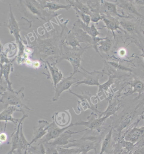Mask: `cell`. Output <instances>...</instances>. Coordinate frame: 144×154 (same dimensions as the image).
<instances>
[{
	"label": "cell",
	"instance_id": "cell-8",
	"mask_svg": "<svg viewBox=\"0 0 144 154\" xmlns=\"http://www.w3.org/2000/svg\"><path fill=\"white\" fill-rule=\"evenodd\" d=\"M76 78L72 75L66 78H63L54 88L55 94L52 99L54 102L57 101L59 97L63 91L69 90L72 85L76 84L77 82Z\"/></svg>",
	"mask_w": 144,
	"mask_h": 154
},
{
	"label": "cell",
	"instance_id": "cell-3",
	"mask_svg": "<svg viewBox=\"0 0 144 154\" xmlns=\"http://www.w3.org/2000/svg\"><path fill=\"white\" fill-rule=\"evenodd\" d=\"M0 94L2 96L0 102L4 104L6 107L9 106H14L17 107L24 112V111L23 108L31 110L28 107L22 103V100L24 96L23 94L19 96L18 93L14 92L13 91H5L3 93H0Z\"/></svg>",
	"mask_w": 144,
	"mask_h": 154
},
{
	"label": "cell",
	"instance_id": "cell-20",
	"mask_svg": "<svg viewBox=\"0 0 144 154\" xmlns=\"http://www.w3.org/2000/svg\"><path fill=\"white\" fill-rule=\"evenodd\" d=\"M47 63L51 74L52 79L55 88L57 84L63 79V74L60 69L56 66V63H53L51 64L48 62H47Z\"/></svg>",
	"mask_w": 144,
	"mask_h": 154
},
{
	"label": "cell",
	"instance_id": "cell-2",
	"mask_svg": "<svg viewBox=\"0 0 144 154\" xmlns=\"http://www.w3.org/2000/svg\"><path fill=\"white\" fill-rule=\"evenodd\" d=\"M100 138L94 136H84L79 139L69 140V144L64 148H78L81 150L82 153L87 154L88 152L92 150L96 149V144L99 141Z\"/></svg>",
	"mask_w": 144,
	"mask_h": 154
},
{
	"label": "cell",
	"instance_id": "cell-13",
	"mask_svg": "<svg viewBox=\"0 0 144 154\" xmlns=\"http://www.w3.org/2000/svg\"><path fill=\"white\" fill-rule=\"evenodd\" d=\"M52 39L43 40L40 42L39 51L41 53L46 57H51L58 53V50L57 46L54 45V42Z\"/></svg>",
	"mask_w": 144,
	"mask_h": 154
},
{
	"label": "cell",
	"instance_id": "cell-17",
	"mask_svg": "<svg viewBox=\"0 0 144 154\" xmlns=\"http://www.w3.org/2000/svg\"><path fill=\"white\" fill-rule=\"evenodd\" d=\"M30 146V142L27 140L23 132L22 123L21 125L18 147L14 154H27L28 149Z\"/></svg>",
	"mask_w": 144,
	"mask_h": 154
},
{
	"label": "cell",
	"instance_id": "cell-25",
	"mask_svg": "<svg viewBox=\"0 0 144 154\" xmlns=\"http://www.w3.org/2000/svg\"><path fill=\"white\" fill-rule=\"evenodd\" d=\"M64 43L66 45H69L72 47V48L77 49L78 48H82L80 43L76 39V37L72 31H70L68 33L67 36L64 40Z\"/></svg>",
	"mask_w": 144,
	"mask_h": 154
},
{
	"label": "cell",
	"instance_id": "cell-27",
	"mask_svg": "<svg viewBox=\"0 0 144 154\" xmlns=\"http://www.w3.org/2000/svg\"><path fill=\"white\" fill-rule=\"evenodd\" d=\"M111 45V42L107 37H106L105 39L98 42V51L99 50L100 51L107 53L110 50Z\"/></svg>",
	"mask_w": 144,
	"mask_h": 154
},
{
	"label": "cell",
	"instance_id": "cell-26",
	"mask_svg": "<svg viewBox=\"0 0 144 154\" xmlns=\"http://www.w3.org/2000/svg\"><path fill=\"white\" fill-rule=\"evenodd\" d=\"M67 2H68L69 4L72 6V7H75L81 12L88 15H90L91 11L89 7L82 2H81V1L76 0V1H68Z\"/></svg>",
	"mask_w": 144,
	"mask_h": 154
},
{
	"label": "cell",
	"instance_id": "cell-6",
	"mask_svg": "<svg viewBox=\"0 0 144 154\" xmlns=\"http://www.w3.org/2000/svg\"><path fill=\"white\" fill-rule=\"evenodd\" d=\"M97 116L95 112H93L91 115L89 116L88 121L84 122L82 120H80L73 123L74 125H84L88 128L87 129L92 130L100 129L101 126L104 122L108 118L107 116H104L103 117L96 118Z\"/></svg>",
	"mask_w": 144,
	"mask_h": 154
},
{
	"label": "cell",
	"instance_id": "cell-35",
	"mask_svg": "<svg viewBox=\"0 0 144 154\" xmlns=\"http://www.w3.org/2000/svg\"><path fill=\"white\" fill-rule=\"evenodd\" d=\"M137 144H134L129 142V141H126L124 139V140L122 141V145L123 147L125 149L127 150L128 152H130L135 147Z\"/></svg>",
	"mask_w": 144,
	"mask_h": 154
},
{
	"label": "cell",
	"instance_id": "cell-23",
	"mask_svg": "<svg viewBox=\"0 0 144 154\" xmlns=\"http://www.w3.org/2000/svg\"><path fill=\"white\" fill-rule=\"evenodd\" d=\"M43 9L47 8L49 11L54 12L57 10L60 9H65L66 10H69L72 7V6L70 4L67 5H63L60 3H57L56 2H43V4L42 5Z\"/></svg>",
	"mask_w": 144,
	"mask_h": 154
},
{
	"label": "cell",
	"instance_id": "cell-29",
	"mask_svg": "<svg viewBox=\"0 0 144 154\" xmlns=\"http://www.w3.org/2000/svg\"><path fill=\"white\" fill-rule=\"evenodd\" d=\"M113 128H111L108 134H107L105 138L102 141V145L99 154H102L104 152L106 151L107 150L109 147L110 145L112 135L113 134Z\"/></svg>",
	"mask_w": 144,
	"mask_h": 154
},
{
	"label": "cell",
	"instance_id": "cell-36",
	"mask_svg": "<svg viewBox=\"0 0 144 154\" xmlns=\"http://www.w3.org/2000/svg\"><path fill=\"white\" fill-rule=\"evenodd\" d=\"M110 63V65L114 67V68L117 69H119V70H123V71H126L132 72V70L130 69L127 68L126 66H122V65H119L116 62H109Z\"/></svg>",
	"mask_w": 144,
	"mask_h": 154
},
{
	"label": "cell",
	"instance_id": "cell-41",
	"mask_svg": "<svg viewBox=\"0 0 144 154\" xmlns=\"http://www.w3.org/2000/svg\"><path fill=\"white\" fill-rule=\"evenodd\" d=\"M141 119H144V113H143V114H142L141 117Z\"/></svg>",
	"mask_w": 144,
	"mask_h": 154
},
{
	"label": "cell",
	"instance_id": "cell-37",
	"mask_svg": "<svg viewBox=\"0 0 144 154\" xmlns=\"http://www.w3.org/2000/svg\"><path fill=\"white\" fill-rule=\"evenodd\" d=\"M8 140V136L5 132L0 133V145L6 143Z\"/></svg>",
	"mask_w": 144,
	"mask_h": 154
},
{
	"label": "cell",
	"instance_id": "cell-9",
	"mask_svg": "<svg viewBox=\"0 0 144 154\" xmlns=\"http://www.w3.org/2000/svg\"><path fill=\"white\" fill-rule=\"evenodd\" d=\"M100 6V13L104 15H110L113 17L118 18H129V16H126L121 15L118 13L117 9V5L112 2H107V1H101Z\"/></svg>",
	"mask_w": 144,
	"mask_h": 154
},
{
	"label": "cell",
	"instance_id": "cell-12",
	"mask_svg": "<svg viewBox=\"0 0 144 154\" xmlns=\"http://www.w3.org/2000/svg\"><path fill=\"white\" fill-rule=\"evenodd\" d=\"M49 123L45 120H40L38 122V124L37 126L34 127V135L30 145L34 142H36L40 140L47 133V127Z\"/></svg>",
	"mask_w": 144,
	"mask_h": 154
},
{
	"label": "cell",
	"instance_id": "cell-43",
	"mask_svg": "<svg viewBox=\"0 0 144 154\" xmlns=\"http://www.w3.org/2000/svg\"><path fill=\"white\" fill-rule=\"evenodd\" d=\"M144 113V110H143V113Z\"/></svg>",
	"mask_w": 144,
	"mask_h": 154
},
{
	"label": "cell",
	"instance_id": "cell-38",
	"mask_svg": "<svg viewBox=\"0 0 144 154\" xmlns=\"http://www.w3.org/2000/svg\"><path fill=\"white\" fill-rule=\"evenodd\" d=\"M132 154H144V145L138 149Z\"/></svg>",
	"mask_w": 144,
	"mask_h": 154
},
{
	"label": "cell",
	"instance_id": "cell-10",
	"mask_svg": "<svg viewBox=\"0 0 144 154\" xmlns=\"http://www.w3.org/2000/svg\"><path fill=\"white\" fill-rule=\"evenodd\" d=\"M144 138V126L140 128L134 127L125 135L124 139L126 141L137 144Z\"/></svg>",
	"mask_w": 144,
	"mask_h": 154
},
{
	"label": "cell",
	"instance_id": "cell-22",
	"mask_svg": "<svg viewBox=\"0 0 144 154\" xmlns=\"http://www.w3.org/2000/svg\"><path fill=\"white\" fill-rule=\"evenodd\" d=\"M135 111H128L121 117L119 127L120 133L132 121L135 116Z\"/></svg>",
	"mask_w": 144,
	"mask_h": 154
},
{
	"label": "cell",
	"instance_id": "cell-40",
	"mask_svg": "<svg viewBox=\"0 0 144 154\" xmlns=\"http://www.w3.org/2000/svg\"><path fill=\"white\" fill-rule=\"evenodd\" d=\"M142 52H143V53H142V54H141L140 56L143 57L144 60V51L143 50H142Z\"/></svg>",
	"mask_w": 144,
	"mask_h": 154
},
{
	"label": "cell",
	"instance_id": "cell-33",
	"mask_svg": "<svg viewBox=\"0 0 144 154\" xmlns=\"http://www.w3.org/2000/svg\"><path fill=\"white\" fill-rule=\"evenodd\" d=\"M45 149V154H59L57 149V146L51 145L49 142L43 144Z\"/></svg>",
	"mask_w": 144,
	"mask_h": 154
},
{
	"label": "cell",
	"instance_id": "cell-4",
	"mask_svg": "<svg viewBox=\"0 0 144 154\" xmlns=\"http://www.w3.org/2000/svg\"><path fill=\"white\" fill-rule=\"evenodd\" d=\"M71 31L74 34L79 43L83 42L89 44L91 48L95 49V51L99 54V51L98 49V42L105 39V38L92 37L75 24Z\"/></svg>",
	"mask_w": 144,
	"mask_h": 154
},
{
	"label": "cell",
	"instance_id": "cell-44",
	"mask_svg": "<svg viewBox=\"0 0 144 154\" xmlns=\"http://www.w3.org/2000/svg\"><path fill=\"white\" fill-rule=\"evenodd\" d=\"M82 154V153H81V154Z\"/></svg>",
	"mask_w": 144,
	"mask_h": 154
},
{
	"label": "cell",
	"instance_id": "cell-16",
	"mask_svg": "<svg viewBox=\"0 0 144 154\" xmlns=\"http://www.w3.org/2000/svg\"><path fill=\"white\" fill-rule=\"evenodd\" d=\"M102 20L104 22L107 28L110 30L112 32L113 34L114 35V31L117 30H120L123 32L125 31L120 27L119 18L113 17L110 15H104L101 14Z\"/></svg>",
	"mask_w": 144,
	"mask_h": 154
},
{
	"label": "cell",
	"instance_id": "cell-14",
	"mask_svg": "<svg viewBox=\"0 0 144 154\" xmlns=\"http://www.w3.org/2000/svg\"><path fill=\"white\" fill-rule=\"evenodd\" d=\"M20 111L22 112L23 114H25L24 112H23L22 110L19 109L17 107L14 106H9L6 107V109L0 113V121H4L6 123L10 121L15 125L18 124L19 123L21 120L22 118L20 119H16L12 116V114L14 111Z\"/></svg>",
	"mask_w": 144,
	"mask_h": 154
},
{
	"label": "cell",
	"instance_id": "cell-24",
	"mask_svg": "<svg viewBox=\"0 0 144 154\" xmlns=\"http://www.w3.org/2000/svg\"><path fill=\"white\" fill-rule=\"evenodd\" d=\"M131 91H129L126 94V95H130L134 93H138V97L139 98L141 94L144 92V83L140 80L135 79L131 82Z\"/></svg>",
	"mask_w": 144,
	"mask_h": 154
},
{
	"label": "cell",
	"instance_id": "cell-39",
	"mask_svg": "<svg viewBox=\"0 0 144 154\" xmlns=\"http://www.w3.org/2000/svg\"><path fill=\"white\" fill-rule=\"evenodd\" d=\"M133 2L134 3L140 6H144V0H135Z\"/></svg>",
	"mask_w": 144,
	"mask_h": 154
},
{
	"label": "cell",
	"instance_id": "cell-15",
	"mask_svg": "<svg viewBox=\"0 0 144 154\" xmlns=\"http://www.w3.org/2000/svg\"><path fill=\"white\" fill-rule=\"evenodd\" d=\"M87 129H86L83 130V131L77 132L72 131L70 130H66L60 134L57 138L54 139L53 141L49 142L51 145L54 146H65L69 144V140H70L69 139L71 138L72 135L84 132V131H87Z\"/></svg>",
	"mask_w": 144,
	"mask_h": 154
},
{
	"label": "cell",
	"instance_id": "cell-7",
	"mask_svg": "<svg viewBox=\"0 0 144 154\" xmlns=\"http://www.w3.org/2000/svg\"><path fill=\"white\" fill-rule=\"evenodd\" d=\"M80 68L83 71V72L81 73L83 74L84 79L82 81H77L75 86H77L82 84H85L89 86H100L99 79L102 76L103 72L97 71L89 72L81 66Z\"/></svg>",
	"mask_w": 144,
	"mask_h": 154
},
{
	"label": "cell",
	"instance_id": "cell-42",
	"mask_svg": "<svg viewBox=\"0 0 144 154\" xmlns=\"http://www.w3.org/2000/svg\"><path fill=\"white\" fill-rule=\"evenodd\" d=\"M95 154H97V151H96V149L95 150Z\"/></svg>",
	"mask_w": 144,
	"mask_h": 154
},
{
	"label": "cell",
	"instance_id": "cell-18",
	"mask_svg": "<svg viewBox=\"0 0 144 154\" xmlns=\"http://www.w3.org/2000/svg\"><path fill=\"white\" fill-rule=\"evenodd\" d=\"M28 117V115L23 114V116L21 120L19 123L17 125V129L16 131L12 135V139H11V150L7 153V154H13L15 151H16L18 147L19 140V132H20V128L21 125L23 123V122L25 119Z\"/></svg>",
	"mask_w": 144,
	"mask_h": 154
},
{
	"label": "cell",
	"instance_id": "cell-34",
	"mask_svg": "<svg viewBox=\"0 0 144 154\" xmlns=\"http://www.w3.org/2000/svg\"><path fill=\"white\" fill-rule=\"evenodd\" d=\"M13 19L14 18H13V17H12L10 22H9V28L11 32H12L14 35L17 37L19 34L18 28L17 26V24Z\"/></svg>",
	"mask_w": 144,
	"mask_h": 154
},
{
	"label": "cell",
	"instance_id": "cell-19",
	"mask_svg": "<svg viewBox=\"0 0 144 154\" xmlns=\"http://www.w3.org/2000/svg\"><path fill=\"white\" fill-rule=\"evenodd\" d=\"M74 24L92 37H97L98 35L100 34V33L98 31V29L93 23L90 27L85 24L80 19H78V20Z\"/></svg>",
	"mask_w": 144,
	"mask_h": 154
},
{
	"label": "cell",
	"instance_id": "cell-1",
	"mask_svg": "<svg viewBox=\"0 0 144 154\" xmlns=\"http://www.w3.org/2000/svg\"><path fill=\"white\" fill-rule=\"evenodd\" d=\"M91 48L90 45L85 48H78L77 49L70 48L65 44L63 45L60 57L57 61L59 63L62 60L65 59L68 60L71 63L73 68V73L72 74L74 75L75 74L79 72V68L81 67V61H82V55L86 50Z\"/></svg>",
	"mask_w": 144,
	"mask_h": 154
},
{
	"label": "cell",
	"instance_id": "cell-32",
	"mask_svg": "<svg viewBox=\"0 0 144 154\" xmlns=\"http://www.w3.org/2000/svg\"><path fill=\"white\" fill-rule=\"evenodd\" d=\"M116 78V77L115 75H112L110 76L108 81H107L106 83L102 84V85H100V86H99V88L98 92H99V91H102V90L107 91V90H108V88H109V87L111 86L112 84H113V83L114 79H115Z\"/></svg>",
	"mask_w": 144,
	"mask_h": 154
},
{
	"label": "cell",
	"instance_id": "cell-21",
	"mask_svg": "<svg viewBox=\"0 0 144 154\" xmlns=\"http://www.w3.org/2000/svg\"><path fill=\"white\" fill-rule=\"evenodd\" d=\"M118 4V6L124 11L130 14H133L138 17H143V15L140 14L138 11L137 9L135 8V6L134 5L131 1H121Z\"/></svg>",
	"mask_w": 144,
	"mask_h": 154
},
{
	"label": "cell",
	"instance_id": "cell-31",
	"mask_svg": "<svg viewBox=\"0 0 144 154\" xmlns=\"http://www.w3.org/2000/svg\"><path fill=\"white\" fill-rule=\"evenodd\" d=\"M120 26H122L125 30L128 32H132L135 29V26L134 23L127 20L119 21Z\"/></svg>",
	"mask_w": 144,
	"mask_h": 154
},
{
	"label": "cell",
	"instance_id": "cell-11",
	"mask_svg": "<svg viewBox=\"0 0 144 154\" xmlns=\"http://www.w3.org/2000/svg\"><path fill=\"white\" fill-rule=\"evenodd\" d=\"M53 121L57 126L65 128L71 124V116L68 111H60L53 116Z\"/></svg>",
	"mask_w": 144,
	"mask_h": 154
},
{
	"label": "cell",
	"instance_id": "cell-30",
	"mask_svg": "<svg viewBox=\"0 0 144 154\" xmlns=\"http://www.w3.org/2000/svg\"><path fill=\"white\" fill-rule=\"evenodd\" d=\"M73 9L75 10L77 17H78L79 19H81L82 21L85 24L87 25V26H89L91 21V17H90V15L81 12V11H80L75 7H73Z\"/></svg>",
	"mask_w": 144,
	"mask_h": 154
},
{
	"label": "cell",
	"instance_id": "cell-28",
	"mask_svg": "<svg viewBox=\"0 0 144 154\" xmlns=\"http://www.w3.org/2000/svg\"><path fill=\"white\" fill-rule=\"evenodd\" d=\"M57 149L59 154H80L81 153V150L78 148H64L57 146Z\"/></svg>",
	"mask_w": 144,
	"mask_h": 154
},
{
	"label": "cell",
	"instance_id": "cell-5",
	"mask_svg": "<svg viewBox=\"0 0 144 154\" xmlns=\"http://www.w3.org/2000/svg\"><path fill=\"white\" fill-rule=\"evenodd\" d=\"M73 123L71 124L65 128H60L57 126L54 122L48 125L47 127V133L40 140H38V144H44V143L49 142L52 140H54L57 138L60 134L70 127L73 126Z\"/></svg>",
	"mask_w": 144,
	"mask_h": 154
}]
</instances>
